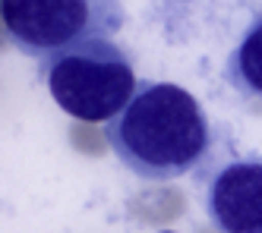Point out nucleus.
<instances>
[{
    "label": "nucleus",
    "mask_w": 262,
    "mask_h": 233,
    "mask_svg": "<svg viewBox=\"0 0 262 233\" xmlns=\"http://www.w3.org/2000/svg\"><path fill=\"white\" fill-rule=\"evenodd\" d=\"M104 139L129 173L164 183L205 161L212 148V123L186 88L139 79L129 104L104 123Z\"/></svg>",
    "instance_id": "nucleus-1"
},
{
    "label": "nucleus",
    "mask_w": 262,
    "mask_h": 233,
    "mask_svg": "<svg viewBox=\"0 0 262 233\" xmlns=\"http://www.w3.org/2000/svg\"><path fill=\"white\" fill-rule=\"evenodd\" d=\"M57 107L82 123H107L136 95V69L111 38L85 41L38 63Z\"/></svg>",
    "instance_id": "nucleus-2"
},
{
    "label": "nucleus",
    "mask_w": 262,
    "mask_h": 233,
    "mask_svg": "<svg viewBox=\"0 0 262 233\" xmlns=\"http://www.w3.org/2000/svg\"><path fill=\"white\" fill-rule=\"evenodd\" d=\"M123 22V0H4L10 44L38 63L85 41L117 35Z\"/></svg>",
    "instance_id": "nucleus-3"
},
{
    "label": "nucleus",
    "mask_w": 262,
    "mask_h": 233,
    "mask_svg": "<svg viewBox=\"0 0 262 233\" xmlns=\"http://www.w3.org/2000/svg\"><path fill=\"white\" fill-rule=\"evenodd\" d=\"M205 215L221 233H262V154L234 158L212 173Z\"/></svg>",
    "instance_id": "nucleus-4"
},
{
    "label": "nucleus",
    "mask_w": 262,
    "mask_h": 233,
    "mask_svg": "<svg viewBox=\"0 0 262 233\" xmlns=\"http://www.w3.org/2000/svg\"><path fill=\"white\" fill-rule=\"evenodd\" d=\"M224 79L243 98H262V10L224 60Z\"/></svg>",
    "instance_id": "nucleus-5"
},
{
    "label": "nucleus",
    "mask_w": 262,
    "mask_h": 233,
    "mask_svg": "<svg viewBox=\"0 0 262 233\" xmlns=\"http://www.w3.org/2000/svg\"><path fill=\"white\" fill-rule=\"evenodd\" d=\"M161 233H174V230H161Z\"/></svg>",
    "instance_id": "nucleus-6"
}]
</instances>
